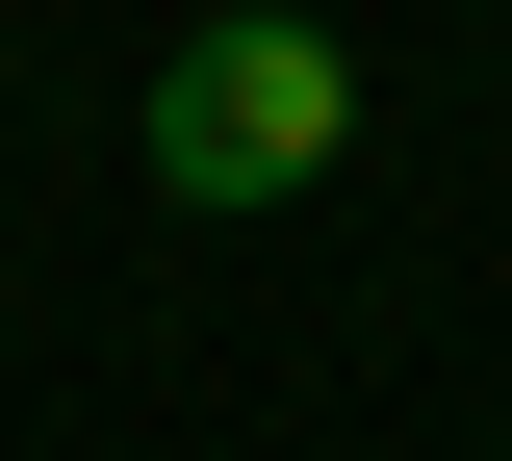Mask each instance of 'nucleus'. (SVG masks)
<instances>
[{"mask_svg": "<svg viewBox=\"0 0 512 461\" xmlns=\"http://www.w3.org/2000/svg\"><path fill=\"white\" fill-rule=\"evenodd\" d=\"M128 154H154V205H308L333 154H359V52H333L308 0H231V26L154 52Z\"/></svg>", "mask_w": 512, "mask_h": 461, "instance_id": "1", "label": "nucleus"}]
</instances>
